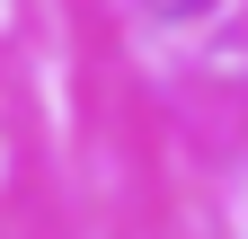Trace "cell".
I'll list each match as a JSON object with an SVG mask.
<instances>
[{"instance_id": "1", "label": "cell", "mask_w": 248, "mask_h": 239, "mask_svg": "<svg viewBox=\"0 0 248 239\" xmlns=\"http://www.w3.org/2000/svg\"><path fill=\"white\" fill-rule=\"evenodd\" d=\"M142 9H151V18H169V27H186V18H213L222 0H142Z\"/></svg>"}]
</instances>
